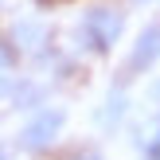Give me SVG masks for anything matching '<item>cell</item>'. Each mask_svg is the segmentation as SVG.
<instances>
[{
  "mask_svg": "<svg viewBox=\"0 0 160 160\" xmlns=\"http://www.w3.org/2000/svg\"><path fill=\"white\" fill-rule=\"evenodd\" d=\"M121 31H125V16L113 12V8H106V4H98V8H90V12L82 16L78 35H86V43H90L94 51L106 55V51H113V43L121 39Z\"/></svg>",
  "mask_w": 160,
  "mask_h": 160,
  "instance_id": "6da1fadb",
  "label": "cell"
},
{
  "mask_svg": "<svg viewBox=\"0 0 160 160\" xmlns=\"http://www.w3.org/2000/svg\"><path fill=\"white\" fill-rule=\"evenodd\" d=\"M62 121H67V113H62V109H39V113L31 117L28 125H23L20 145H23V148H31V152H39V148H51L55 141H59V133H62Z\"/></svg>",
  "mask_w": 160,
  "mask_h": 160,
  "instance_id": "7a4b0ae2",
  "label": "cell"
},
{
  "mask_svg": "<svg viewBox=\"0 0 160 160\" xmlns=\"http://www.w3.org/2000/svg\"><path fill=\"white\" fill-rule=\"evenodd\" d=\"M156 59H160V23H152V28H145L137 35V43H133V51H129V74L148 70Z\"/></svg>",
  "mask_w": 160,
  "mask_h": 160,
  "instance_id": "3957f363",
  "label": "cell"
},
{
  "mask_svg": "<svg viewBox=\"0 0 160 160\" xmlns=\"http://www.w3.org/2000/svg\"><path fill=\"white\" fill-rule=\"evenodd\" d=\"M47 43V23L35 20V16H23V20L12 23V35H8V47L12 51H39Z\"/></svg>",
  "mask_w": 160,
  "mask_h": 160,
  "instance_id": "277c9868",
  "label": "cell"
},
{
  "mask_svg": "<svg viewBox=\"0 0 160 160\" xmlns=\"http://www.w3.org/2000/svg\"><path fill=\"white\" fill-rule=\"evenodd\" d=\"M121 117H125V94H109L106 109H102V125L113 129V125H121Z\"/></svg>",
  "mask_w": 160,
  "mask_h": 160,
  "instance_id": "5b68a950",
  "label": "cell"
},
{
  "mask_svg": "<svg viewBox=\"0 0 160 160\" xmlns=\"http://www.w3.org/2000/svg\"><path fill=\"white\" fill-rule=\"evenodd\" d=\"M145 160H160V129L145 141Z\"/></svg>",
  "mask_w": 160,
  "mask_h": 160,
  "instance_id": "8992f818",
  "label": "cell"
},
{
  "mask_svg": "<svg viewBox=\"0 0 160 160\" xmlns=\"http://www.w3.org/2000/svg\"><path fill=\"white\" fill-rule=\"evenodd\" d=\"M148 102H152V106H160V74L148 82Z\"/></svg>",
  "mask_w": 160,
  "mask_h": 160,
  "instance_id": "52a82bcc",
  "label": "cell"
},
{
  "mask_svg": "<svg viewBox=\"0 0 160 160\" xmlns=\"http://www.w3.org/2000/svg\"><path fill=\"white\" fill-rule=\"evenodd\" d=\"M70 160H102V152H98V148H86V152H74Z\"/></svg>",
  "mask_w": 160,
  "mask_h": 160,
  "instance_id": "ba28073f",
  "label": "cell"
},
{
  "mask_svg": "<svg viewBox=\"0 0 160 160\" xmlns=\"http://www.w3.org/2000/svg\"><path fill=\"white\" fill-rule=\"evenodd\" d=\"M8 90H12V78H8V70H0V98H4Z\"/></svg>",
  "mask_w": 160,
  "mask_h": 160,
  "instance_id": "9c48e42d",
  "label": "cell"
},
{
  "mask_svg": "<svg viewBox=\"0 0 160 160\" xmlns=\"http://www.w3.org/2000/svg\"><path fill=\"white\" fill-rule=\"evenodd\" d=\"M133 4H152V0H133Z\"/></svg>",
  "mask_w": 160,
  "mask_h": 160,
  "instance_id": "30bf717a",
  "label": "cell"
},
{
  "mask_svg": "<svg viewBox=\"0 0 160 160\" xmlns=\"http://www.w3.org/2000/svg\"><path fill=\"white\" fill-rule=\"evenodd\" d=\"M0 160H8V152H4V148H0Z\"/></svg>",
  "mask_w": 160,
  "mask_h": 160,
  "instance_id": "8fae6325",
  "label": "cell"
}]
</instances>
